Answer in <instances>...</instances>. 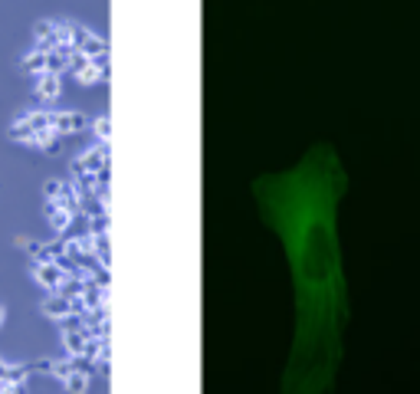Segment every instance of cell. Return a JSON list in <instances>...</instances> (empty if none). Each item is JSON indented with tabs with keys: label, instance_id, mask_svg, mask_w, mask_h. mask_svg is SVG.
<instances>
[{
	"label": "cell",
	"instance_id": "cell-1",
	"mask_svg": "<svg viewBox=\"0 0 420 394\" xmlns=\"http://www.w3.org/2000/svg\"><path fill=\"white\" fill-rule=\"evenodd\" d=\"M36 92H40V96H46V99H53L56 92H59V83H56V76H43V79H40V85H36Z\"/></svg>",
	"mask_w": 420,
	"mask_h": 394
},
{
	"label": "cell",
	"instance_id": "cell-2",
	"mask_svg": "<svg viewBox=\"0 0 420 394\" xmlns=\"http://www.w3.org/2000/svg\"><path fill=\"white\" fill-rule=\"evenodd\" d=\"M0 319H3V312H0Z\"/></svg>",
	"mask_w": 420,
	"mask_h": 394
}]
</instances>
